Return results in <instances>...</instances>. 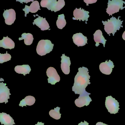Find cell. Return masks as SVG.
<instances>
[{"mask_svg":"<svg viewBox=\"0 0 125 125\" xmlns=\"http://www.w3.org/2000/svg\"><path fill=\"white\" fill-rule=\"evenodd\" d=\"M105 104L108 111L110 114H115L118 113L120 109L119 103L111 96H108L106 98Z\"/></svg>","mask_w":125,"mask_h":125,"instance_id":"6","label":"cell"},{"mask_svg":"<svg viewBox=\"0 0 125 125\" xmlns=\"http://www.w3.org/2000/svg\"><path fill=\"white\" fill-rule=\"evenodd\" d=\"M96 125H108L106 124H104V123H103L101 122H98L96 124Z\"/></svg>","mask_w":125,"mask_h":125,"instance_id":"29","label":"cell"},{"mask_svg":"<svg viewBox=\"0 0 125 125\" xmlns=\"http://www.w3.org/2000/svg\"><path fill=\"white\" fill-rule=\"evenodd\" d=\"M0 122L1 125H15L13 119L9 114L6 113H0Z\"/></svg>","mask_w":125,"mask_h":125,"instance_id":"19","label":"cell"},{"mask_svg":"<svg viewBox=\"0 0 125 125\" xmlns=\"http://www.w3.org/2000/svg\"><path fill=\"white\" fill-rule=\"evenodd\" d=\"M62 60L61 68L63 73L68 75L70 72V66L71 64L70 57L66 56L64 54H62L61 57Z\"/></svg>","mask_w":125,"mask_h":125,"instance_id":"14","label":"cell"},{"mask_svg":"<svg viewBox=\"0 0 125 125\" xmlns=\"http://www.w3.org/2000/svg\"><path fill=\"white\" fill-rule=\"evenodd\" d=\"M94 35V39L95 42L96 43L95 46L98 47L100 45V43H101L103 45L104 47H105V45L106 44L107 40L105 39L103 35L102 32L100 30H97L95 31Z\"/></svg>","mask_w":125,"mask_h":125,"instance_id":"17","label":"cell"},{"mask_svg":"<svg viewBox=\"0 0 125 125\" xmlns=\"http://www.w3.org/2000/svg\"><path fill=\"white\" fill-rule=\"evenodd\" d=\"M89 13V12L85 11L81 8L79 9L76 8L73 11V15L74 17H73V20H79V21L81 20L83 21H86V23L87 24V21H88V18L90 17Z\"/></svg>","mask_w":125,"mask_h":125,"instance_id":"10","label":"cell"},{"mask_svg":"<svg viewBox=\"0 0 125 125\" xmlns=\"http://www.w3.org/2000/svg\"><path fill=\"white\" fill-rule=\"evenodd\" d=\"M73 43L78 47L84 46L87 44V37L84 36L82 33H76L73 34Z\"/></svg>","mask_w":125,"mask_h":125,"instance_id":"13","label":"cell"},{"mask_svg":"<svg viewBox=\"0 0 125 125\" xmlns=\"http://www.w3.org/2000/svg\"><path fill=\"white\" fill-rule=\"evenodd\" d=\"M3 16L5 19V23L7 25H11L16 19V13L13 9L4 10Z\"/></svg>","mask_w":125,"mask_h":125,"instance_id":"12","label":"cell"},{"mask_svg":"<svg viewBox=\"0 0 125 125\" xmlns=\"http://www.w3.org/2000/svg\"><path fill=\"white\" fill-rule=\"evenodd\" d=\"M0 47L5 49L11 50L15 47V43L8 36L4 37L3 39L0 40Z\"/></svg>","mask_w":125,"mask_h":125,"instance_id":"18","label":"cell"},{"mask_svg":"<svg viewBox=\"0 0 125 125\" xmlns=\"http://www.w3.org/2000/svg\"><path fill=\"white\" fill-rule=\"evenodd\" d=\"M84 1L86 4V6H88L89 4L94 3L97 2V0H84Z\"/></svg>","mask_w":125,"mask_h":125,"instance_id":"26","label":"cell"},{"mask_svg":"<svg viewBox=\"0 0 125 125\" xmlns=\"http://www.w3.org/2000/svg\"><path fill=\"white\" fill-rule=\"evenodd\" d=\"M90 76L87 68L82 67L78 68V72L74 79L72 90L76 94L81 95L86 91V88L91 83L90 82Z\"/></svg>","mask_w":125,"mask_h":125,"instance_id":"1","label":"cell"},{"mask_svg":"<svg viewBox=\"0 0 125 125\" xmlns=\"http://www.w3.org/2000/svg\"><path fill=\"white\" fill-rule=\"evenodd\" d=\"M66 25V21L64 14L59 15L56 21V25L59 29H62Z\"/></svg>","mask_w":125,"mask_h":125,"instance_id":"23","label":"cell"},{"mask_svg":"<svg viewBox=\"0 0 125 125\" xmlns=\"http://www.w3.org/2000/svg\"><path fill=\"white\" fill-rule=\"evenodd\" d=\"M115 65L114 63L111 60L105 61V62L101 63L99 66V69L101 72L103 74L109 75L112 72Z\"/></svg>","mask_w":125,"mask_h":125,"instance_id":"11","label":"cell"},{"mask_svg":"<svg viewBox=\"0 0 125 125\" xmlns=\"http://www.w3.org/2000/svg\"><path fill=\"white\" fill-rule=\"evenodd\" d=\"M122 38L124 40H125V31L124 32V33L123 34Z\"/></svg>","mask_w":125,"mask_h":125,"instance_id":"31","label":"cell"},{"mask_svg":"<svg viewBox=\"0 0 125 125\" xmlns=\"http://www.w3.org/2000/svg\"><path fill=\"white\" fill-rule=\"evenodd\" d=\"M36 100L35 98L32 96H26L24 99L21 101L19 106L23 107L26 105H33L35 103Z\"/></svg>","mask_w":125,"mask_h":125,"instance_id":"21","label":"cell"},{"mask_svg":"<svg viewBox=\"0 0 125 125\" xmlns=\"http://www.w3.org/2000/svg\"><path fill=\"white\" fill-rule=\"evenodd\" d=\"M65 5L64 0H42L40 5L42 7H46L48 10L56 12L60 11Z\"/></svg>","mask_w":125,"mask_h":125,"instance_id":"3","label":"cell"},{"mask_svg":"<svg viewBox=\"0 0 125 125\" xmlns=\"http://www.w3.org/2000/svg\"><path fill=\"white\" fill-rule=\"evenodd\" d=\"M35 125H44V123H42V122H38L37 123V124H36Z\"/></svg>","mask_w":125,"mask_h":125,"instance_id":"30","label":"cell"},{"mask_svg":"<svg viewBox=\"0 0 125 125\" xmlns=\"http://www.w3.org/2000/svg\"><path fill=\"white\" fill-rule=\"evenodd\" d=\"M22 37L19 38V40H24V43L26 45H31L33 43L34 38L33 35L30 33L22 34Z\"/></svg>","mask_w":125,"mask_h":125,"instance_id":"22","label":"cell"},{"mask_svg":"<svg viewBox=\"0 0 125 125\" xmlns=\"http://www.w3.org/2000/svg\"><path fill=\"white\" fill-rule=\"evenodd\" d=\"M2 78L0 79V103L8 102V99H10V95H11L10 89L6 86V84L1 82Z\"/></svg>","mask_w":125,"mask_h":125,"instance_id":"8","label":"cell"},{"mask_svg":"<svg viewBox=\"0 0 125 125\" xmlns=\"http://www.w3.org/2000/svg\"><path fill=\"white\" fill-rule=\"evenodd\" d=\"M40 10L39 3L37 1H33L29 6L26 5L25 8L23 9V10L25 12V17H26L27 14L29 12L36 13L38 10Z\"/></svg>","mask_w":125,"mask_h":125,"instance_id":"16","label":"cell"},{"mask_svg":"<svg viewBox=\"0 0 125 125\" xmlns=\"http://www.w3.org/2000/svg\"><path fill=\"white\" fill-rule=\"evenodd\" d=\"M91 94L86 91L81 95H79L78 98L75 100V103L76 106L79 108H81L84 106L89 105L92 101L91 98L89 97Z\"/></svg>","mask_w":125,"mask_h":125,"instance_id":"7","label":"cell"},{"mask_svg":"<svg viewBox=\"0 0 125 125\" xmlns=\"http://www.w3.org/2000/svg\"><path fill=\"white\" fill-rule=\"evenodd\" d=\"M120 17H119L117 19L115 17L112 16L110 19H108L107 21H102L104 25V30L109 36L111 34H112L113 36H114L117 31L119 30L121 27H123L122 23L123 21L120 20Z\"/></svg>","mask_w":125,"mask_h":125,"instance_id":"2","label":"cell"},{"mask_svg":"<svg viewBox=\"0 0 125 125\" xmlns=\"http://www.w3.org/2000/svg\"><path fill=\"white\" fill-rule=\"evenodd\" d=\"M60 107H57L55 108L54 109L51 110L49 112L50 116L55 119H60L61 115L60 112Z\"/></svg>","mask_w":125,"mask_h":125,"instance_id":"24","label":"cell"},{"mask_svg":"<svg viewBox=\"0 0 125 125\" xmlns=\"http://www.w3.org/2000/svg\"><path fill=\"white\" fill-rule=\"evenodd\" d=\"M125 4V2L122 0H109L108 3V7L106 9V12L109 16L113 14L119 12L120 10H122L125 6L123 7Z\"/></svg>","mask_w":125,"mask_h":125,"instance_id":"5","label":"cell"},{"mask_svg":"<svg viewBox=\"0 0 125 125\" xmlns=\"http://www.w3.org/2000/svg\"><path fill=\"white\" fill-rule=\"evenodd\" d=\"M78 125H89V123L86 121H84V122H81L80 123H79Z\"/></svg>","mask_w":125,"mask_h":125,"instance_id":"28","label":"cell"},{"mask_svg":"<svg viewBox=\"0 0 125 125\" xmlns=\"http://www.w3.org/2000/svg\"><path fill=\"white\" fill-rule=\"evenodd\" d=\"M16 1H20L21 3H22L23 2H25V3H27L30 2V1H33H33H34V0H17Z\"/></svg>","mask_w":125,"mask_h":125,"instance_id":"27","label":"cell"},{"mask_svg":"<svg viewBox=\"0 0 125 125\" xmlns=\"http://www.w3.org/2000/svg\"><path fill=\"white\" fill-rule=\"evenodd\" d=\"M54 44L49 40H42L38 43L36 48L38 54L42 56L49 53L52 51Z\"/></svg>","mask_w":125,"mask_h":125,"instance_id":"4","label":"cell"},{"mask_svg":"<svg viewBox=\"0 0 125 125\" xmlns=\"http://www.w3.org/2000/svg\"><path fill=\"white\" fill-rule=\"evenodd\" d=\"M11 57L10 54L7 53V51L6 54L0 53V64H2L4 62H7L11 60Z\"/></svg>","mask_w":125,"mask_h":125,"instance_id":"25","label":"cell"},{"mask_svg":"<svg viewBox=\"0 0 125 125\" xmlns=\"http://www.w3.org/2000/svg\"><path fill=\"white\" fill-rule=\"evenodd\" d=\"M39 16L34 21L33 24L36 25L38 27L41 29L42 31L50 30V26L49 23L46 20V18L42 17Z\"/></svg>","mask_w":125,"mask_h":125,"instance_id":"15","label":"cell"},{"mask_svg":"<svg viewBox=\"0 0 125 125\" xmlns=\"http://www.w3.org/2000/svg\"><path fill=\"white\" fill-rule=\"evenodd\" d=\"M47 76L48 83L51 84L52 85H55L56 83L60 81L61 78L58 74L56 70L54 68L50 67L47 69Z\"/></svg>","mask_w":125,"mask_h":125,"instance_id":"9","label":"cell"},{"mask_svg":"<svg viewBox=\"0 0 125 125\" xmlns=\"http://www.w3.org/2000/svg\"><path fill=\"white\" fill-rule=\"evenodd\" d=\"M14 70L16 73L18 74H23L25 76L26 74H29L31 69L28 65H17L15 68Z\"/></svg>","mask_w":125,"mask_h":125,"instance_id":"20","label":"cell"}]
</instances>
